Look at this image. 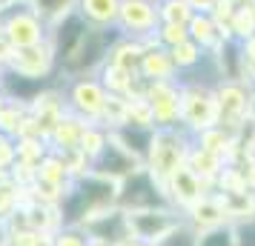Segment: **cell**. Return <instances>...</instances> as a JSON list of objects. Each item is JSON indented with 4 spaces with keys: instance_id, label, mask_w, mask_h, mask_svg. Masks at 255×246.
<instances>
[{
    "instance_id": "6da1fadb",
    "label": "cell",
    "mask_w": 255,
    "mask_h": 246,
    "mask_svg": "<svg viewBox=\"0 0 255 246\" xmlns=\"http://www.w3.org/2000/svg\"><path fill=\"white\" fill-rule=\"evenodd\" d=\"M9 40L17 46H32L37 40V20L29 14H17L9 23Z\"/></svg>"
},
{
    "instance_id": "7a4b0ae2",
    "label": "cell",
    "mask_w": 255,
    "mask_h": 246,
    "mask_svg": "<svg viewBox=\"0 0 255 246\" xmlns=\"http://www.w3.org/2000/svg\"><path fill=\"white\" fill-rule=\"evenodd\" d=\"M83 12H89L98 20H106L115 14V0H83Z\"/></svg>"
},
{
    "instance_id": "3957f363",
    "label": "cell",
    "mask_w": 255,
    "mask_h": 246,
    "mask_svg": "<svg viewBox=\"0 0 255 246\" xmlns=\"http://www.w3.org/2000/svg\"><path fill=\"white\" fill-rule=\"evenodd\" d=\"M75 97H78V100H81V106H86L89 112H95V109H101V100H104V97H101V92H98L95 86H81Z\"/></svg>"
},
{
    "instance_id": "277c9868",
    "label": "cell",
    "mask_w": 255,
    "mask_h": 246,
    "mask_svg": "<svg viewBox=\"0 0 255 246\" xmlns=\"http://www.w3.org/2000/svg\"><path fill=\"white\" fill-rule=\"evenodd\" d=\"M146 69H149L152 75H158V78H166V72H169V63H166L161 55H149V58H146Z\"/></svg>"
},
{
    "instance_id": "5b68a950",
    "label": "cell",
    "mask_w": 255,
    "mask_h": 246,
    "mask_svg": "<svg viewBox=\"0 0 255 246\" xmlns=\"http://www.w3.org/2000/svg\"><path fill=\"white\" fill-rule=\"evenodd\" d=\"M63 3H66V0H37V12H43V14H49V12H66V9H63Z\"/></svg>"
},
{
    "instance_id": "8992f818",
    "label": "cell",
    "mask_w": 255,
    "mask_h": 246,
    "mask_svg": "<svg viewBox=\"0 0 255 246\" xmlns=\"http://www.w3.org/2000/svg\"><path fill=\"white\" fill-rule=\"evenodd\" d=\"M60 246H81V241H75V238H63V241H60Z\"/></svg>"
}]
</instances>
